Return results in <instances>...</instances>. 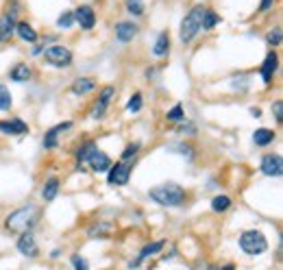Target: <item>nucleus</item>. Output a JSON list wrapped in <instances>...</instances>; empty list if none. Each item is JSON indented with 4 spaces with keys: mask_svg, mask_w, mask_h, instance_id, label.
I'll return each instance as SVG.
<instances>
[{
    "mask_svg": "<svg viewBox=\"0 0 283 270\" xmlns=\"http://www.w3.org/2000/svg\"><path fill=\"white\" fill-rule=\"evenodd\" d=\"M277 66H279V55L275 50H270L266 55V59H263V63H261V79H263L266 85L272 83V77H275V72H277Z\"/></svg>",
    "mask_w": 283,
    "mask_h": 270,
    "instance_id": "nucleus-11",
    "label": "nucleus"
},
{
    "mask_svg": "<svg viewBox=\"0 0 283 270\" xmlns=\"http://www.w3.org/2000/svg\"><path fill=\"white\" fill-rule=\"evenodd\" d=\"M240 248L244 250L246 255H253V257L261 255V253H266V248H268V240L257 229L244 231V233L240 236Z\"/></svg>",
    "mask_w": 283,
    "mask_h": 270,
    "instance_id": "nucleus-4",
    "label": "nucleus"
},
{
    "mask_svg": "<svg viewBox=\"0 0 283 270\" xmlns=\"http://www.w3.org/2000/svg\"><path fill=\"white\" fill-rule=\"evenodd\" d=\"M72 13H74V22L81 24V29L92 31L94 26H96V13H94V9L89 7V5H81Z\"/></svg>",
    "mask_w": 283,
    "mask_h": 270,
    "instance_id": "nucleus-8",
    "label": "nucleus"
},
{
    "mask_svg": "<svg viewBox=\"0 0 283 270\" xmlns=\"http://www.w3.org/2000/svg\"><path fill=\"white\" fill-rule=\"evenodd\" d=\"M15 31H17V35H20L24 42H29V44L37 42V31H35L29 22H17L15 24Z\"/></svg>",
    "mask_w": 283,
    "mask_h": 270,
    "instance_id": "nucleus-21",
    "label": "nucleus"
},
{
    "mask_svg": "<svg viewBox=\"0 0 283 270\" xmlns=\"http://www.w3.org/2000/svg\"><path fill=\"white\" fill-rule=\"evenodd\" d=\"M163 246H166V242H163V240H157V242H150V244H146V246L140 250L138 259H133V262H131L129 266H131V268H138V266L144 262V259H148V257H153V255H157Z\"/></svg>",
    "mask_w": 283,
    "mask_h": 270,
    "instance_id": "nucleus-14",
    "label": "nucleus"
},
{
    "mask_svg": "<svg viewBox=\"0 0 283 270\" xmlns=\"http://www.w3.org/2000/svg\"><path fill=\"white\" fill-rule=\"evenodd\" d=\"M72 266H74V270H89L87 259L81 255H72Z\"/></svg>",
    "mask_w": 283,
    "mask_h": 270,
    "instance_id": "nucleus-34",
    "label": "nucleus"
},
{
    "mask_svg": "<svg viewBox=\"0 0 283 270\" xmlns=\"http://www.w3.org/2000/svg\"><path fill=\"white\" fill-rule=\"evenodd\" d=\"M11 94H9V89L0 83V111H7V109H11Z\"/></svg>",
    "mask_w": 283,
    "mask_h": 270,
    "instance_id": "nucleus-28",
    "label": "nucleus"
},
{
    "mask_svg": "<svg viewBox=\"0 0 283 270\" xmlns=\"http://www.w3.org/2000/svg\"><path fill=\"white\" fill-rule=\"evenodd\" d=\"M68 129H72V122L70 120H66V122H61L57 127H52L50 131H46V135H44V148H54L59 144V135L63 131H68Z\"/></svg>",
    "mask_w": 283,
    "mask_h": 270,
    "instance_id": "nucleus-15",
    "label": "nucleus"
},
{
    "mask_svg": "<svg viewBox=\"0 0 283 270\" xmlns=\"http://www.w3.org/2000/svg\"><path fill=\"white\" fill-rule=\"evenodd\" d=\"M94 89H96V81L87 79V77L77 79L74 83H72V87H70V92L74 96H85V94H89V92H94Z\"/></svg>",
    "mask_w": 283,
    "mask_h": 270,
    "instance_id": "nucleus-17",
    "label": "nucleus"
},
{
    "mask_svg": "<svg viewBox=\"0 0 283 270\" xmlns=\"http://www.w3.org/2000/svg\"><path fill=\"white\" fill-rule=\"evenodd\" d=\"M266 42L270 44V46H281V29L277 26L275 31H270L268 35H266Z\"/></svg>",
    "mask_w": 283,
    "mask_h": 270,
    "instance_id": "nucleus-33",
    "label": "nucleus"
},
{
    "mask_svg": "<svg viewBox=\"0 0 283 270\" xmlns=\"http://www.w3.org/2000/svg\"><path fill=\"white\" fill-rule=\"evenodd\" d=\"M0 131L7 135H22V133H29V127H26V122H22L20 118L0 120Z\"/></svg>",
    "mask_w": 283,
    "mask_h": 270,
    "instance_id": "nucleus-16",
    "label": "nucleus"
},
{
    "mask_svg": "<svg viewBox=\"0 0 283 270\" xmlns=\"http://www.w3.org/2000/svg\"><path fill=\"white\" fill-rule=\"evenodd\" d=\"M87 164H89V168H92L94 172H109V168L114 166L111 159H109V155L103 153V151H98V148H94V151L89 153Z\"/></svg>",
    "mask_w": 283,
    "mask_h": 270,
    "instance_id": "nucleus-10",
    "label": "nucleus"
},
{
    "mask_svg": "<svg viewBox=\"0 0 283 270\" xmlns=\"http://www.w3.org/2000/svg\"><path fill=\"white\" fill-rule=\"evenodd\" d=\"M15 17H13V13H5L3 15V20H0V40H9V37L13 35V31H15Z\"/></svg>",
    "mask_w": 283,
    "mask_h": 270,
    "instance_id": "nucleus-19",
    "label": "nucleus"
},
{
    "mask_svg": "<svg viewBox=\"0 0 283 270\" xmlns=\"http://www.w3.org/2000/svg\"><path fill=\"white\" fill-rule=\"evenodd\" d=\"M9 79L15 81V83H24L31 79V68L29 63H15V66L9 70Z\"/></svg>",
    "mask_w": 283,
    "mask_h": 270,
    "instance_id": "nucleus-18",
    "label": "nucleus"
},
{
    "mask_svg": "<svg viewBox=\"0 0 283 270\" xmlns=\"http://www.w3.org/2000/svg\"><path fill=\"white\" fill-rule=\"evenodd\" d=\"M17 250L26 257H37L40 248H37V242H35V236L31 231H26V233L20 236V240H17Z\"/></svg>",
    "mask_w": 283,
    "mask_h": 270,
    "instance_id": "nucleus-12",
    "label": "nucleus"
},
{
    "mask_svg": "<svg viewBox=\"0 0 283 270\" xmlns=\"http://www.w3.org/2000/svg\"><path fill=\"white\" fill-rule=\"evenodd\" d=\"M144 0H126V11L131 15H142L144 13Z\"/></svg>",
    "mask_w": 283,
    "mask_h": 270,
    "instance_id": "nucleus-29",
    "label": "nucleus"
},
{
    "mask_svg": "<svg viewBox=\"0 0 283 270\" xmlns=\"http://www.w3.org/2000/svg\"><path fill=\"white\" fill-rule=\"evenodd\" d=\"M94 148H96L94 142H85L83 146H79V151H77V164L81 166L83 161H87V157H89V153H92Z\"/></svg>",
    "mask_w": 283,
    "mask_h": 270,
    "instance_id": "nucleus-26",
    "label": "nucleus"
},
{
    "mask_svg": "<svg viewBox=\"0 0 283 270\" xmlns=\"http://www.w3.org/2000/svg\"><path fill=\"white\" fill-rule=\"evenodd\" d=\"M131 168L133 166L129 164V161H118V164H114L111 168H109V172H107V183L109 185H126L129 183V176H131Z\"/></svg>",
    "mask_w": 283,
    "mask_h": 270,
    "instance_id": "nucleus-6",
    "label": "nucleus"
},
{
    "mask_svg": "<svg viewBox=\"0 0 283 270\" xmlns=\"http://www.w3.org/2000/svg\"><path fill=\"white\" fill-rule=\"evenodd\" d=\"M261 172L266 174V176H281L283 172V159H281V155H263L261 157Z\"/></svg>",
    "mask_w": 283,
    "mask_h": 270,
    "instance_id": "nucleus-9",
    "label": "nucleus"
},
{
    "mask_svg": "<svg viewBox=\"0 0 283 270\" xmlns=\"http://www.w3.org/2000/svg\"><path fill=\"white\" fill-rule=\"evenodd\" d=\"M272 114H275V120H277V122H281V120H283V102H281V100H275V102H272Z\"/></svg>",
    "mask_w": 283,
    "mask_h": 270,
    "instance_id": "nucleus-35",
    "label": "nucleus"
},
{
    "mask_svg": "<svg viewBox=\"0 0 283 270\" xmlns=\"http://www.w3.org/2000/svg\"><path fill=\"white\" fill-rule=\"evenodd\" d=\"M57 192H59V179H48L46 181V185H44V190H42V196H44V201L46 203H50V201H54V196H57Z\"/></svg>",
    "mask_w": 283,
    "mask_h": 270,
    "instance_id": "nucleus-23",
    "label": "nucleus"
},
{
    "mask_svg": "<svg viewBox=\"0 0 283 270\" xmlns=\"http://www.w3.org/2000/svg\"><path fill=\"white\" fill-rule=\"evenodd\" d=\"M105 231H109V225H94L92 229H89V238H96V233H105Z\"/></svg>",
    "mask_w": 283,
    "mask_h": 270,
    "instance_id": "nucleus-36",
    "label": "nucleus"
},
{
    "mask_svg": "<svg viewBox=\"0 0 283 270\" xmlns=\"http://www.w3.org/2000/svg\"><path fill=\"white\" fill-rule=\"evenodd\" d=\"M44 59H46L52 68H70L72 66V52L66 46H50L44 52Z\"/></svg>",
    "mask_w": 283,
    "mask_h": 270,
    "instance_id": "nucleus-5",
    "label": "nucleus"
},
{
    "mask_svg": "<svg viewBox=\"0 0 283 270\" xmlns=\"http://www.w3.org/2000/svg\"><path fill=\"white\" fill-rule=\"evenodd\" d=\"M138 33H140V29L135 22H120L116 26V40L120 44H129Z\"/></svg>",
    "mask_w": 283,
    "mask_h": 270,
    "instance_id": "nucleus-13",
    "label": "nucleus"
},
{
    "mask_svg": "<svg viewBox=\"0 0 283 270\" xmlns=\"http://www.w3.org/2000/svg\"><path fill=\"white\" fill-rule=\"evenodd\" d=\"M168 50H170V35H168V31H161L157 42L153 46V55L155 57H163V55H168Z\"/></svg>",
    "mask_w": 283,
    "mask_h": 270,
    "instance_id": "nucleus-20",
    "label": "nucleus"
},
{
    "mask_svg": "<svg viewBox=\"0 0 283 270\" xmlns=\"http://www.w3.org/2000/svg\"><path fill=\"white\" fill-rule=\"evenodd\" d=\"M138 151H140V144H138V142L129 144V146L124 148V153H122V161H129L131 157H135V155H138Z\"/></svg>",
    "mask_w": 283,
    "mask_h": 270,
    "instance_id": "nucleus-32",
    "label": "nucleus"
},
{
    "mask_svg": "<svg viewBox=\"0 0 283 270\" xmlns=\"http://www.w3.org/2000/svg\"><path fill=\"white\" fill-rule=\"evenodd\" d=\"M57 26H59V29H72V26H74V13L63 11L59 15V20H57Z\"/></svg>",
    "mask_w": 283,
    "mask_h": 270,
    "instance_id": "nucleus-27",
    "label": "nucleus"
},
{
    "mask_svg": "<svg viewBox=\"0 0 283 270\" xmlns=\"http://www.w3.org/2000/svg\"><path fill=\"white\" fill-rule=\"evenodd\" d=\"M218 22H220V15H218L216 11H212V9H205V15H203V29H205V31H212Z\"/></svg>",
    "mask_w": 283,
    "mask_h": 270,
    "instance_id": "nucleus-25",
    "label": "nucleus"
},
{
    "mask_svg": "<svg viewBox=\"0 0 283 270\" xmlns=\"http://www.w3.org/2000/svg\"><path fill=\"white\" fill-rule=\"evenodd\" d=\"M272 139H275V131H270V129H257V131L253 133V142L257 146H268L272 144Z\"/></svg>",
    "mask_w": 283,
    "mask_h": 270,
    "instance_id": "nucleus-22",
    "label": "nucleus"
},
{
    "mask_svg": "<svg viewBox=\"0 0 283 270\" xmlns=\"http://www.w3.org/2000/svg\"><path fill=\"white\" fill-rule=\"evenodd\" d=\"M220 270H235L233 266H224V268H220Z\"/></svg>",
    "mask_w": 283,
    "mask_h": 270,
    "instance_id": "nucleus-39",
    "label": "nucleus"
},
{
    "mask_svg": "<svg viewBox=\"0 0 283 270\" xmlns=\"http://www.w3.org/2000/svg\"><path fill=\"white\" fill-rule=\"evenodd\" d=\"M148 196H150L155 203L163 205V207H179V205L185 203L187 194H185V190L181 188V185H177V183H161V185H157V188H153V190L148 192Z\"/></svg>",
    "mask_w": 283,
    "mask_h": 270,
    "instance_id": "nucleus-2",
    "label": "nucleus"
},
{
    "mask_svg": "<svg viewBox=\"0 0 283 270\" xmlns=\"http://www.w3.org/2000/svg\"><path fill=\"white\" fill-rule=\"evenodd\" d=\"M126 109H129L131 114H138V111L142 109V94H140V92H135V94L129 98V102H126Z\"/></svg>",
    "mask_w": 283,
    "mask_h": 270,
    "instance_id": "nucleus-31",
    "label": "nucleus"
},
{
    "mask_svg": "<svg viewBox=\"0 0 283 270\" xmlns=\"http://www.w3.org/2000/svg\"><path fill=\"white\" fill-rule=\"evenodd\" d=\"M37 220H40V209L35 205H26V207H20L9 213L5 220V227L11 233H26V231H31L37 225Z\"/></svg>",
    "mask_w": 283,
    "mask_h": 270,
    "instance_id": "nucleus-1",
    "label": "nucleus"
},
{
    "mask_svg": "<svg viewBox=\"0 0 283 270\" xmlns=\"http://www.w3.org/2000/svg\"><path fill=\"white\" fill-rule=\"evenodd\" d=\"M166 118H168V122H179V120H183V118H185L183 105H175V107H172L168 114H166Z\"/></svg>",
    "mask_w": 283,
    "mask_h": 270,
    "instance_id": "nucleus-30",
    "label": "nucleus"
},
{
    "mask_svg": "<svg viewBox=\"0 0 283 270\" xmlns=\"http://www.w3.org/2000/svg\"><path fill=\"white\" fill-rule=\"evenodd\" d=\"M251 114H253L255 118H259V116H261V111H259V107H253V109H251Z\"/></svg>",
    "mask_w": 283,
    "mask_h": 270,
    "instance_id": "nucleus-38",
    "label": "nucleus"
},
{
    "mask_svg": "<svg viewBox=\"0 0 283 270\" xmlns=\"http://www.w3.org/2000/svg\"><path fill=\"white\" fill-rule=\"evenodd\" d=\"M114 94H116V87H114V85H107V87L100 89L98 100H96V105H94V109H92V118H96V120L105 118L107 107H109V102H111Z\"/></svg>",
    "mask_w": 283,
    "mask_h": 270,
    "instance_id": "nucleus-7",
    "label": "nucleus"
},
{
    "mask_svg": "<svg viewBox=\"0 0 283 270\" xmlns=\"http://www.w3.org/2000/svg\"><path fill=\"white\" fill-rule=\"evenodd\" d=\"M272 5H275V0H261V5H259V11L261 13H266L272 9Z\"/></svg>",
    "mask_w": 283,
    "mask_h": 270,
    "instance_id": "nucleus-37",
    "label": "nucleus"
},
{
    "mask_svg": "<svg viewBox=\"0 0 283 270\" xmlns=\"http://www.w3.org/2000/svg\"><path fill=\"white\" fill-rule=\"evenodd\" d=\"M205 9H207V7L196 5L194 9H190V13L183 17V22H181V31H179V37H181V42H183V44H190V42L198 35V31L203 29Z\"/></svg>",
    "mask_w": 283,
    "mask_h": 270,
    "instance_id": "nucleus-3",
    "label": "nucleus"
},
{
    "mask_svg": "<svg viewBox=\"0 0 283 270\" xmlns=\"http://www.w3.org/2000/svg\"><path fill=\"white\" fill-rule=\"evenodd\" d=\"M229 207H231V199L227 196V194H218V196L212 199V209H214V211L222 213V211H227Z\"/></svg>",
    "mask_w": 283,
    "mask_h": 270,
    "instance_id": "nucleus-24",
    "label": "nucleus"
}]
</instances>
